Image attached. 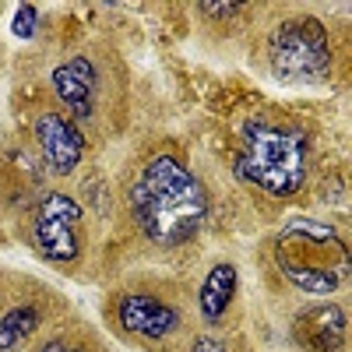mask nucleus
<instances>
[{
	"mask_svg": "<svg viewBox=\"0 0 352 352\" xmlns=\"http://www.w3.org/2000/svg\"><path fill=\"white\" fill-rule=\"evenodd\" d=\"M53 88L78 127H99L113 116V85L96 56H74L53 71Z\"/></svg>",
	"mask_w": 352,
	"mask_h": 352,
	"instance_id": "5",
	"label": "nucleus"
},
{
	"mask_svg": "<svg viewBox=\"0 0 352 352\" xmlns=\"http://www.w3.org/2000/svg\"><path fill=\"white\" fill-rule=\"evenodd\" d=\"M310 324H300V338L317 349V352H338L342 349V335H345V314L335 310V307H314L310 314H303Z\"/></svg>",
	"mask_w": 352,
	"mask_h": 352,
	"instance_id": "10",
	"label": "nucleus"
},
{
	"mask_svg": "<svg viewBox=\"0 0 352 352\" xmlns=\"http://www.w3.org/2000/svg\"><path fill=\"white\" fill-rule=\"evenodd\" d=\"M131 212L152 243L176 247L190 240L208 215V197L180 155H155L131 187Z\"/></svg>",
	"mask_w": 352,
	"mask_h": 352,
	"instance_id": "1",
	"label": "nucleus"
},
{
	"mask_svg": "<svg viewBox=\"0 0 352 352\" xmlns=\"http://www.w3.org/2000/svg\"><path fill=\"white\" fill-rule=\"evenodd\" d=\"M232 296H236V268H232V264H215L208 272V278H204V285H201V296H197L204 320H208V324L222 320Z\"/></svg>",
	"mask_w": 352,
	"mask_h": 352,
	"instance_id": "9",
	"label": "nucleus"
},
{
	"mask_svg": "<svg viewBox=\"0 0 352 352\" xmlns=\"http://www.w3.org/2000/svg\"><path fill=\"white\" fill-rule=\"evenodd\" d=\"M278 264L310 296L335 292L345 278V247L342 236L317 222H292L278 236Z\"/></svg>",
	"mask_w": 352,
	"mask_h": 352,
	"instance_id": "3",
	"label": "nucleus"
},
{
	"mask_svg": "<svg viewBox=\"0 0 352 352\" xmlns=\"http://www.w3.org/2000/svg\"><path fill=\"white\" fill-rule=\"evenodd\" d=\"M36 8H18V18H14V36L18 39H28L36 32Z\"/></svg>",
	"mask_w": 352,
	"mask_h": 352,
	"instance_id": "12",
	"label": "nucleus"
},
{
	"mask_svg": "<svg viewBox=\"0 0 352 352\" xmlns=\"http://www.w3.org/2000/svg\"><path fill=\"white\" fill-rule=\"evenodd\" d=\"M43 352H85V345H71V342H64V338H56V342H50Z\"/></svg>",
	"mask_w": 352,
	"mask_h": 352,
	"instance_id": "13",
	"label": "nucleus"
},
{
	"mask_svg": "<svg viewBox=\"0 0 352 352\" xmlns=\"http://www.w3.org/2000/svg\"><path fill=\"white\" fill-rule=\"evenodd\" d=\"M190 352H232V342L219 338V335H201V338H194Z\"/></svg>",
	"mask_w": 352,
	"mask_h": 352,
	"instance_id": "11",
	"label": "nucleus"
},
{
	"mask_svg": "<svg viewBox=\"0 0 352 352\" xmlns=\"http://www.w3.org/2000/svg\"><path fill=\"white\" fill-rule=\"evenodd\" d=\"M310 169V138L296 127L278 124H247L243 148L236 155V176L243 184L272 197H289L307 184Z\"/></svg>",
	"mask_w": 352,
	"mask_h": 352,
	"instance_id": "2",
	"label": "nucleus"
},
{
	"mask_svg": "<svg viewBox=\"0 0 352 352\" xmlns=\"http://www.w3.org/2000/svg\"><path fill=\"white\" fill-rule=\"evenodd\" d=\"M116 324H120V331L141 342H162L180 331L184 317L169 300L155 296V292H120V300H116Z\"/></svg>",
	"mask_w": 352,
	"mask_h": 352,
	"instance_id": "7",
	"label": "nucleus"
},
{
	"mask_svg": "<svg viewBox=\"0 0 352 352\" xmlns=\"http://www.w3.org/2000/svg\"><path fill=\"white\" fill-rule=\"evenodd\" d=\"M36 138H39L43 152H46V159H50V166L56 173H71L85 155V134L78 131V124L64 120V116H56V113L39 116Z\"/></svg>",
	"mask_w": 352,
	"mask_h": 352,
	"instance_id": "8",
	"label": "nucleus"
},
{
	"mask_svg": "<svg viewBox=\"0 0 352 352\" xmlns=\"http://www.w3.org/2000/svg\"><path fill=\"white\" fill-rule=\"evenodd\" d=\"M268 64L282 81H310L320 78L331 64L328 32L317 18H289L275 28L268 43Z\"/></svg>",
	"mask_w": 352,
	"mask_h": 352,
	"instance_id": "4",
	"label": "nucleus"
},
{
	"mask_svg": "<svg viewBox=\"0 0 352 352\" xmlns=\"http://www.w3.org/2000/svg\"><path fill=\"white\" fill-rule=\"evenodd\" d=\"M81 204L67 194H50L32 219V240L46 261L56 264H74L81 261Z\"/></svg>",
	"mask_w": 352,
	"mask_h": 352,
	"instance_id": "6",
	"label": "nucleus"
}]
</instances>
